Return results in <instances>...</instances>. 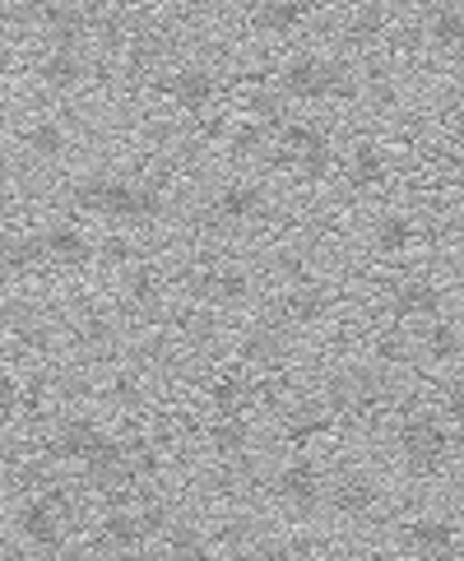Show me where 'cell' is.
Masks as SVG:
<instances>
[{
  "instance_id": "cell-10",
  "label": "cell",
  "mask_w": 464,
  "mask_h": 561,
  "mask_svg": "<svg viewBox=\"0 0 464 561\" xmlns=\"http://www.w3.org/2000/svg\"><path fill=\"white\" fill-rule=\"evenodd\" d=\"M404 548H409L414 557L422 561H451L460 557V519L451 515H414V519H404Z\"/></svg>"
},
{
  "instance_id": "cell-20",
  "label": "cell",
  "mask_w": 464,
  "mask_h": 561,
  "mask_svg": "<svg viewBox=\"0 0 464 561\" xmlns=\"http://www.w3.org/2000/svg\"><path fill=\"white\" fill-rule=\"evenodd\" d=\"M19 144H24V153L37 163H61L70 153V130L56 121V116H33V121L19 130Z\"/></svg>"
},
{
  "instance_id": "cell-7",
  "label": "cell",
  "mask_w": 464,
  "mask_h": 561,
  "mask_svg": "<svg viewBox=\"0 0 464 561\" xmlns=\"http://www.w3.org/2000/svg\"><path fill=\"white\" fill-rule=\"evenodd\" d=\"M116 432H107L98 418H84V413H74V418H61L56 422V432L43 441V464H84L89 459H98L107 451V441Z\"/></svg>"
},
{
  "instance_id": "cell-27",
  "label": "cell",
  "mask_w": 464,
  "mask_h": 561,
  "mask_svg": "<svg viewBox=\"0 0 464 561\" xmlns=\"http://www.w3.org/2000/svg\"><path fill=\"white\" fill-rule=\"evenodd\" d=\"M205 436H209V451L223 455V459H242V455L251 451V422H246V413L214 418Z\"/></svg>"
},
{
  "instance_id": "cell-32",
  "label": "cell",
  "mask_w": 464,
  "mask_h": 561,
  "mask_svg": "<svg viewBox=\"0 0 464 561\" xmlns=\"http://www.w3.org/2000/svg\"><path fill=\"white\" fill-rule=\"evenodd\" d=\"M251 395H256V385L242 381V376H232V372H223L214 385H209V404H214V409H219V418L242 413L246 404H251Z\"/></svg>"
},
{
  "instance_id": "cell-14",
  "label": "cell",
  "mask_w": 464,
  "mask_h": 561,
  "mask_svg": "<svg viewBox=\"0 0 464 561\" xmlns=\"http://www.w3.org/2000/svg\"><path fill=\"white\" fill-rule=\"evenodd\" d=\"M265 186L260 182H223L214 190V200H209V219L214 223H256L265 219Z\"/></svg>"
},
{
  "instance_id": "cell-26",
  "label": "cell",
  "mask_w": 464,
  "mask_h": 561,
  "mask_svg": "<svg viewBox=\"0 0 464 561\" xmlns=\"http://www.w3.org/2000/svg\"><path fill=\"white\" fill-rule=\"evenodd\" d=\"M395 24V10L391 5H353L344 10V37L348 43H381Z\"/></svg>"
},
{
  "instance_id": "cell-6",
  "label": "cell",
  "mask_w": 464,
  "mask_h": 561,
  "mask_svg": "<svg viewBox=\"0 0 464 561\" xmlns=\"http://www.w3.org/2000/svg\"><path fill=\"white\" fill-rule=\"evenodd\" d=\"M385 501V488L372 469H362V464H339L335 474H325V501L321 506H330L335 519H372Z\"/></svg>"
},
{
  "instance_id": "cell-24",
  "label": "cell",
  "mask_w": 464,
  "mask_h": 561,
  "mask_svg": "<svg viewBox=\"0 0 464 561\" xmlns=\"http://www.w3.org/2000/svg\"><path fill=\"white\" fill-rule=\"evenodd\" d=\"M43 260H47V256H43V246H37V237H28V232L0 227V279L28 274V269H37Z\"/></svg>"
},
{
  "instance_id": "cell-22",
  "label": "cell",
  "mask_w": 464,
  "mask_h": 561,
  "mask_svg": "<svg viewBox=\"0 0 464 561\" xmlns=\"http://www.w3.org/2000/svg\"><path fill=\"white\" fill-rule=\"evenodd\" d=\"M422 37L446 56V61H460V37H464V10L460 5H428L422 10Z\"/></svg>"
},
{
  "instance_id": "cell-15",
  "label": "cell",
  "mask_w": 464,
  "mask_h": 561,
  "mask_svg": "<svg viewBox=\"0 0 464 561\" xmlns=\"http://www.w3.org/2000/svg\"><path fill=\"white\" fill-rule=\"evenodd\" d=\"M33 74H37V84H43L47 93H80V89L89 84L93 66H89V56H84V51H61V47H47L43 56H37Z\"/></svg>"
},
{
  "instance_id": "cell-33",
  "label": "cell",
  "mask_w": 464,
  "mask_h": 561,
  "mask_svg": "<svg viewBox=\"0 0 464 561\" xmlns=\"http://www.w3.org/2000/svg\"><path fill=\"white\" fill-rule=\"evenodd\" d=\"M47 404H51V381H47V372H33L28 381H19V404H14L19 418L37 422V418L47 413Z\"/></svg>"
},
{
  "instance_id": "cell-8",
  "label": "cell",
  "mask_w": 464,
  "mask_h": 561,
  "mask_svg": "<svg viewBox=\"0 0 464 561\" xmlns=\"http://www.w3.org/2000/svg\"><path fill=\"white\" fill-rule=\"evenodd\" d=\"M153 89L163 93V98H172L182 112H209L219 103V93H223V74H214L209 66H196V61H186L177 70H167L153 80Z\"/></svg>"
},
{
  "instance_id": "cell-2",
  "label": "cell",
  "mask_w": 464,
  "mask_h": 561,
  "mask_svg": "<svg viewBox=\"0 0 464 561\" xmlns=\"http://www.w3.org/2000/svg\"><path fill=\"white\" fill-rule=\"evenodd\" d=\"M395 455L404 459V469L418 478L446 474L451 459H460V436L437 409H409L395 422Z\"/></svg>"
},
{
  "instance_id": "cell-29",
  "label": "cell",
  "mask_w": 464,
  "mask_h": 561,
  "mask_svg": "<svg viewBox=\"0 0 464 561\" xmlns=\"http://www.w3.org/2000/svg\"><path fill=\"white\" fill-rule=\"evenodd\" d=\"M242 362L279 366L283 362V325H251L242 339Z\"/></svg>"
},
{
  "instance_id": "cell-21",
  "label": "cell",
  "mask_w": 464,
  "mask_h": 561,
  "mask_svg": "<svg viewBox=\"0 0 464 561\" xmlns=\"http://www.w3.org/2000/svg\"><path fill=\"white\" fill-rule=\"evenodd\" d=\"M37 246H43V256L56 260V265H84L93 256V242L84 237V227L70 223V219L47 223V232L37 237Z\"/></svg>"
},
{
  "instance_id": "cell-3",
  "label": "cell",
  "mask_w": 464,
  "mask_h": 561,
  "mask_svg": "<svg viewBox=\"0 0 464 561\" xmlns=\"http://www.w3.org/2000/svg\"><path fill=\"white\" fill-rule=\"evenodd\" d=\"M275 89L293 103H330L353 93V74L325 51H293L275 74Z\"/></svg>"
},
{
  "instance_id": "cell-36",
  "label": "cell",
  "mask_w": 464,
  "mask_h": 561,
  "mask_svg": "<svg viewBox=\"0 0 464 561\" xmlns=\"http://www.w3.org/2000/svg\"><path fill=\"white\" fill-rule=\"evenodd\" d=\"M228 135H232V116H205L200 121V140L205 144H228Z\"/></svg>"
},
{
  "instance_id": "cell-35",
  "label": "cell",
  "mask_w": 464,
  "mask_h": 561,
  "mask_svg": "<svg viewBox=\"0 0 464 561\" xmlns=\"http://www.w3.org/2000/svg\"><path fill=\"white\" fill-rule=\"evenodd\" d=\"M14 404H19V376L10 366H0V422L14 418Z\"/></svg>"
},
{
  "instance_id": "cell-11",
  "label": "cell",
  "mask_w": 464,
  "mask_h": 561,
  "mask_svg": "<svg viewBox=\"0 0 464 561\" xmlns=\"http://www.w3.org/2000/svg\"><path fill=\"white\" fill-rule=\"evenodd\" d=\"M385 306H391L395 320H437L446 312V288L428 274H414V279H395L385 288Z\"/></svg>"
},
{
  "instance_id": "cell-30",
  "label": "cell",
  "mask_w": 464,
  "mask_h": 561,
  "mask_svg": "<svg viewBox=\"0 0 464 561\" xmlns=\"http://www.w3.org/2000/svg\"><path fill=\"white\" fill-rule=\"evenodd\" d=\"M269 140H275V130H269V121H232V135H228V149L232 159H265L269 153Z\"/></svg>"
},
{
  "instance_id": "cell-19",
  "label": "cell",
  "mask_w": 464,
  "mask_h": 561,
  "mask_svg": "<svg viewBox=\"0 0 464 561\" xmlns=\"http://www.w3.org/2000/svg\"><path fill=\"white\" fill-rule=\"evenodd\" d=\"M422 353L441 372V381L460 372V316L455 312H441L437 320H428L422 330Z\"/></svg>"
},
{
  "instance_id": "cell-1",
  "label": "cell",
  "mask_w": 464,
  "mask_h": 561,
  "mask_svg": "<svg viewBox=\"0 0 464 561\" xmlns=\"http://www.w3.org/2000/svg\"><path fill=\"white\" fill-rule=\"evenodd\" d=\"M70 204L107 223H159L167 214V196L153 182L116 177V172H89L70 186Z\"/></svg>"
},
{
  "instance_id": "cell-4",
  "label": "cell",
  "mask_w": 464,
  "mask_h": 561,
  "mask_svg": "<svg viewBox=\"0 0 464 561\" xmlns=\"http://www.w3.org/2000/svg\"><path fill=\"white\" fill-rule=\"evenodd\" d=\"M70 515H74L70 492L61 488V482H51L47 492H33V496L19 501L14 529H19V538H24L28 548L56 557V552L66 548V519H70Z\"/></svg>"
},
{
  "instance_id": "cell-17",
  "label": "cell",
  "mask_w": 464,
  "mask_h": 561,
  "mask_svg": "<svg viewBox=\"0 0 464 561\" xmlns=\"http://www.w3.org/2000/svg\"><path fill=\"white\" fill-rule=\"evenodd\" d=\"M93 538H98V548L130 557V552H140V548L149 544V529H144L140 511H130V506H107L103 519H98V529H93Z\"/></svg>"
},
{
  "instance_id": "cell-31",
  "label": "cell",
  "mask_w": 464,
  "mask_h": 561,
  "mask_svg": "<svg viewBox=\"0 0 464 561\" xmlns=\"http://www.w3.org/2000/svg\"><path fill=\"white\" fill-rule=\"evenodd\" d=\"M163 293H167V279L159 274V265H135L126 274V297L135 306H144V312H153L163 302Z\"/></svg>"
},
{
  "instance_id": "cell-37",
  "label": "cell",
  "mask_w": 464,
  "mask_h": 561,
  "mask_svg": "<svg viewBox=\"0 0 464 561\" xmlns=\"http://www.w3.org/2000/svg\"><path fill=\"white\" fill-rule=\"evenodd\" d=\"M14 186H10V177H5V172H0V223H5L10 214H14Z\"/></svg>"
},
{
  "instance_id": "cell-13",
  "label": "cell",
  "mask_w": 464,
  "mask_h": 561,
  "mask_svg": "<svg viewBox=\"0 0 464 561\" xmlns=\"http://www.w3.org/2000/svg\"><path fill=\"white\" fill-rule=\"evenodd\" d=\"M196 293L214 306H246L256 297V274H251L246 265H232V260L209 265L196 274Z\"/></svg>"
},
{
  "instance_id": "cell-28",
  "label": "cell",
  "mask_w": 464,
  "mask_h": 561,
  "mask_svg": "<svg viewBox=\"0 0 464 561\" xmlns=\"http://www.w3.org/2000/svg\"><path fill=\"white\" fill-rule=\"evenodd\" d=\"M163 544H167L163 561H214V544H209V534L196 525H177V519H172Z\"/></svg>"
},
{
  "instance_id": "cell-16",
  "label": "cell",
  "mask_w": 464,
  "mask_h": 561,
  "mask_svg": "<svg viewBox=\"0 0 464 561\" xmlns=\"http://www.w3.org/2000/svg\"><path fill=\"white\" fill-rule=\"evenodd\" d=\"M418 242H422V223L409 214V209H381L376 214V223H372V256H381V260L409 256Z\"/></svg>"
},
{
  "instance_id": "cell-18",
  "label": "cell",
  "mask_w": 464,
  "mask_h": 561,
  "mask_svg": "<svg viewBox=\"0 0 464 561\" xmlns=\"http://www.w3.org/2000/svg\"><path fill=\"white\" fill-rule=\"evenodd\" d=\"M321 10L316 5H298V0H275V5H251L246 24L260 37H293L298 28H306Z\"/></svg>"
},
{
  "instance_id": "cell-38",
  "label": "cell",
  "mask_w": 464,
  "mask_h": 561,
  "mask_svg": "<svg viewBox=\"0 0 464 561\" xmlns=\"http://www.w3.org/2000/svg\"><path fill=\"white\" fill-rule=\"evenodd\" d=\"M14 66H19V61H14V51H10L5 43H0V84H5L10 74H14Z\"/></svg>"
},
{
  "instance_id": "cell-23",
  "label": "cell",
  "mask_w": 464,
  "mask_h": 561,
  "mask_svg": "<svg viewBox=\"0 0 464 561\" xmlns=\"http://www.w3.org/2000/svg\"><path fill=\"white\" fill-rule=\"evenodd\" d=\"M385 177H391L385 149L372 140V135H358V140L348 144V182L358 190H367V186H385Z\"/></svg>"
},
{
  "instance_id": "cell-5",
  "label": "cell",
  "mask_w": 464,
  "mask_h": 561,
  "mask_svg": "<svg viewBox=\"0 0 464 561\" xmlns=\"http://www.w3.org/2000/svg\"><path fill=\"white\" fill-rule=\"evenodd\" d=\"M275 140H279V159L293 163L306 182H325L339 163L330 130L316 126V121H279Z\"/></svg>"
},
{
  "instance_id": "cell-9",
  "label": "cell",
  "mask_w": 464,
  "mask_h": 561,
  "mask_svg": "<svg viewBox=\"0 0 464 561\" xmlns=\"http://www.w3.org/2000/svg\"><path fill=\"white\" fill-rule=\"evenodd\" d=\"M275 496L283 501V506L302 511V515L321 511V501H325V469H321V464L306 455V451H298L293 459L279 464V474H275Z\"/></svg>"
},
{
  "instance_id": "cell-34",
  "label": "cell",
  "mask_w": 464,
  "mask_h": 561,
  "mask_svg": "<svg viewBox=\"0 0 464 561\" xmlns=\"http://www.w3.org/2000/svg\"><path fill=\"white\" fill-rule=\"evenodd\" d=\"M246 561H306V552L298 544H288V538H256Z\"/></svg>"
},
{
  "instance_id": "cell-25",
  "label": "cell",
  "mask_w": 464,
  "mask_h": 561,
  "mask_svg": "<svg viewBox=\"0 0 464 561\" xmlns=\"http://www.w3.org/2000/svg\"><path fill=\"white\" fill-rule=\"evenodd\" d=\"M335 428H339V413H330L325 404H302V409L283 422V441H288L293 451H306V441L335 432Z\"/></svg>"
},
{
  "instance_id": "cell-12",
  "label": "cell",
  "mask_w": 464,
  "mask_h": 561,
  "mask_svg": "<svg viewBox=\"0 0 464 561\" xmlns=\"http://www.w3.org/2000/svg\"><path fill=\"white\" fill-rule=\"evenodd\" d=\"M339 306V297L330 293V283L321 279H302V283H288L279 302H275V316L279 325H321Z\"/></svg>"
}]
</instances>
